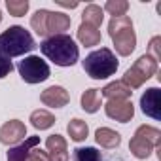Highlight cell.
Here are the masks:
<instances>
[{
    "label": "cell",
    "instance_id": "6da1fadb",
    "mask_svg": "<svg viewBox=\"0 0 161 161\" xmlns=\"http://www.w3.org/2000/svg\"><path fill=\"white\" fill-rule=\"evenodd\" d=\"M40 51L44 53V57H47L57 66H72V64H76V61L80 57V49L68 34L47 36L40 44Z\"/></svg>",
    "mask_w": 161,
    "mask_h": 161
},
{
    "label": "cell",
    "instance_id": "7a4b0ae2",
    "mask_svg": "<svg viewBox=\"0 0 161 161\" xmlns=\"http://www.w3.org/2000/svg\"><path fill=\"white\" fill-rule=\"evenodd\" d=\"M34 47H36V44H34L32 34L21 25H14L0 34V53L10 59L25 55V53L32 51Z\"/></svg>",
    "mask_w": 161,
    "mask_h": 161
},
{
    "label": "cell",
    "instance_id": "3957f363",
    "mask_svg": "<svg viewBox=\"0 0 161 161\" xmlns=\"http://www.w3.org/2000/svg\"><path fill=\"white\" fill-rule=\"evenodd\" d=\"M82 64H84L86 74L89 78H93V80H106V78L114 76L118 66H119L118 57L108 47H101L97 51H91L82 61Z\"/></svg>",
    "mask_w": 161,
    "mask_h": 161
},
{
    "label": "cell",
    "instance_id": "277c9868",
    "mask_svg": "<svg viewBox=\"0 0 161 161\" xmlns=\"http://www.w3.org/2000/svg\"><path fill=\"white\" fill-rule=\"evenodd\" d=\"M108 34L114 42V47L118 51V55L127 57L135 51L136 47V34L133 29V21L131 17L123 15V17H112L108 23Z\"/></svg>",
    "mask_w": 161,
    "mask_h": 161
},
{
    "label": "cell",
    "instance_id": "5b68a950",
    "mask_svg": "<svg viewBox=\"0 0 161 161\" xmlns=\"http://www.w3.org/2000/svg\"><path fill=\"white\" fill-rule=\"evenodd\" d=\"M159 142H161L159 129H155L152 125H140L129 142V150L136 159H146V157H150V153L155 148H159Z\"/></svg>",
    "mask_w": 161,
    "mask_h": 161
},
{
    "label": "cell",
    "instance_id": "8992f818",
    "mask_svg": "<svg viewBox=\"0 0 161 161\" xmlns=\"http://www.w3.org/2000/svg\"><path fill=\"white\" fill-rule=\"evenodd\" d=\"M153 74H157V63H155L150 55H140V57L135 61V64L125 70L121 82L133 91V89L142 87L144 82H146V80H150Z\"/></svg>",
    "mask_w": 161,
    "mask_h": 161
},
{
    "label": "cell",
    "instance_id": "52a82bcc",
    "mask_svg": "<svg viewBox=\"0 0 161 161\" xmlns=\"http://www.w3.org/2000/svg\"><path fill=\"white\" fill-rule=\"evenodd\" d=\"M17 70L23 78V82L27 84H40L49 78V64L44 59H40L38 55H31L19 61Z\"/></svg>",
    "mask_w": 161,
    "mask_h": 161
},
{
    "label": "cell",
    "instance_id": "ba28073f",
    "mask_svg": "<svg viewBox=\"0 0 161 161\" xmlns=\"http://www.w3.org/2000/svg\"><path fill=\"white\" fill-rule=\"evenodd\" d=\"M104 112L108 118H112L119 123H127L135 116V106L129 99H110L104 104Z\"/></svg>",
    "mask_w": 161,
    "mask_h": 161
},
{
    "label": "cell",
    "instance_id": "9c48e42d",
    "mask_svg": "<svg viewBox=\"0 0 161 161\" xmlns=\"http://www.w3.org/2000/svg\"><path fill=\"white\" fill-rule=\"evenodd\" d=\"M27 138V127L19 119H10L0 127V142L6 146H15Z\"/></svg>",
    "mask_w": 161,
    "mask_h": 161
},
{
    "label": "cell",
    "instance_id": "30bf717a",
    "mask_svg": "<svg viewBox=\"0 0 161 161\" xmlns=\"http://www.w3.org/2000/svg\"><path fill=\"white\" fill-rule=\"evenodd\" d=\"M142 112L152 119H161V91L157 87H150L140 97Z\"/></svg>",
    "mask_w": 161,
    "mask_h": 161
},
{
    "label": "cell",
    "instance_id": "8fae6325",
    "mask_svg": "<svg viewBox=\"0 0 161 161\" xmlns=\"http://www.w3.org/2000/svg\"><path fill=\"white\" fill-rule=\"evenodd\" d=\"M40 101H42V104H46V106L63 108V106L68 104L70 95H68V91H66L64 87H61V86H49L47 89H44V91L40 93Z\"/></svg>",
    "mask_w": 161,
    "mask_h": 161
},
{
    "label": "cell",
    "instance_id": "7c38bea8",
    "mask_svg": "<svg viewBox=\"0 0 161 161\" xmlns=\"http://www.w3.org/2000/svg\"><path fill=\"white\" fill-rule=\"evenodd\" d=\"M70 17L63 12H47L46 17V34L55 36V34H64V31L70 29Z\"/></svg>",
    "mask_w": 161,
    "mask_h": 161
},
{
    "label": "cell",
    "instance_id": "4fadbf2b",
    "mask_svg": "<svg viewBox=\"0 0 161 161\" xmlns=\"http://www.w3.org/2000/svg\"><path fill=\"white\" fill-rule=\"evenodd\" d=\"M46 148H47V161H68L66 140L61 135H49L46 140Z\"/></svg>",
    "mask_w": 161,
    "mask_h": 161
},
{
    "label": "cell",
    "instance_id": "5bb4252c",
    "mask_svg": "<svg viewBox=\"0 0 161 161\" xmlns=\"http://www.w3.org/2000/svg\"><path fill=\"white\" fill-rule=\"evenodd\" d=\"M38 144H40V136H27L23 142L8 150V161H29V153Z\"/></svg>",
    "mask_w": 161,
    "mask_h": 161
},
{
    "label": "cell",
    "instance_id": "9a60e30c",
    "mask_svg": "<svg viewBox=\"0 0 161 161\" xmlns=\"http://www.w3.org/2000/svg\"><path fill=\"white\" fill-rule=\"evenodd\" d=\"M95 140L99 146H103L106 150H114L121 144V135L110 127H99L95 131Z\"/></svg>",
    "mask_w": 161,
    "mask_h": 161
},
{
    "label": "cell",
    "instance_id": "2e32d148",
    "mask_svg": "<svg viewBox=\"0 0 161 161\" xmlns=\"http://www.w3.org/2000/svg\"><path fill=\"white\" fill-rule=\"evenodd\" d=\"M78 40L82 46L86 47H93V46H99L101 44V31L91 27V25H86L82 23L78 27Z\"/></svg>",
    "mask_w": 161,
    "mask_h": 161
},
{
    "label": "cell",
    "instance_id": "e0dca14e",
    "mask_svg": "<svg viewBox=\"0 0 161 161\" xmlns=\"http://www.w3.org/2000/svg\"><path fill=\"white\" fill-rule=\"evenodd\" d=\"M101 95L106 97L108 101H110V99H129V97L133 95V91L119 80V82H112V84L104 86V87L101 89Z\"/></svg>",
    "mask_w": 161,
    "mask_h": 161
},
{
    "label": "cell",
    "instance_id": "ac0fdd59",
    "mask_svg": "<svg viewBox=\"0 0 161 161\" xmlns=\"http://www.w3.org/2000/svg\"><path fill=\"white\" fill-rule=\"evenodd\" d=\"M31 123H32L34 129H38V131H46V129L53 127V123H55V116H53L49 110H46V108H38V110H34V112L31 114Z\"/></svg>",
    "mask_w": 161,
    "mask_h": 161
},
{
    "label": "cell",
    "instance_id": "d6986e66",
    "mask_svg": "<svg viewBox=\"0 0 161 161\" xmlns=\"http://www.w3.org/2000/svg\"><path fill=\"white\" fill-rule=\"evenodd\" d=\"M80 103H82V108L87 114L99 112L101 110V89H87V91H84Z\"/></svg>",
    "mask_w": 161,
    "mask_h": 161
},
{
    "label": "cell",
    "instance_id": "ffe728a7",
    "mask_svg": "<svg viewBox=\"0 0 161 161\" xmlns=\"http://www.w3.org/2000/svg\"><path fill=\"white\" fill-rule=\"evenodd\" d=\"M66 131H68V136L74 140V142H82L87 138L89 135V127L84 119H80V118H74L68 125H66Z\"/></svg>",
    "mask_w": 161,
    "mask_h": 161
},
{
    "label": "cell",
    "instance_id": "44dd1931",
    "mask_svg": "<svg viewBox=\"0 0 161 161\" xmlns=\"http://www.w3.org/2000/svg\"><path fill=\"white\" fill-rule=\"evenodd\" d=\"M103 19H104V12H103L101 6H97V4H89V6H86V10H84V14H82V23L99 29L101 23H103Z\"/></svg>",
    "mask_w": 161,
    "mask_h": 161
},
{
    "label": "cell",
    "instance_id": "7402d4cb",
    "mask_svg": "<svg viewBox=\"0 0 161 161\" xmlns=\"http://www.w3.org/2000/svg\"><path fill=\"white\" fill-rule=\"evenodd\" d=\"M72 161H104L101 152L93 146H80L72 153Z\"/></svg>",
    "mask_w": 161,
    "mask_h": 161
},
{
    "label": "cell",
    "instance_id": "603a6c76",
    "mask_svg": "<svg viewBox=\"0 0 161 161\" xmlns=\"http://www.w3.org/2000/svg\"><path fill=\"white\" fill-rule=\"evenodd\" d=\"M127 10H129V2H125V0H108L103 12H108L112 17H123Z\"/></svg>",
    "mask_w": 161,
    "mask_h": 161
},
{
    "label": "cell",
    "instance_id": "cb8c5ba5",
    "mask_svg": "<svg viewBox=\"0 0 161 161\" xmlns=\"http://www.w3.org/2000/svg\"><path fill=\"white\" fill-rule=\"evenodd\" d=\"M49 10H38L32 17H31V27L38 36H47L46 34V17H47Z\"/></svg>",
    "mask_w": 161,
    "mask_h": 161
},
{
    "label": "cell",
    "instance_id": "d4e9b609",
    "mask_svg": "<svg viewBox=\"0 0 161 161\" xmlns=\"http://www.w3.org/2000/svg\"><path fill=\"white\" fill-rule=\"evenodd\" d=\"M29 2L27 0H8L6 2V8H8V12L14 15V17H23L27 12H29Z\"/></svg>",
    "mask_w": 161,
    "mask_h": 161
},
{
    "label": "cell",
    "instance_id": "484cf974",
    "mask_svg": "<svg viewBox=\"0 0 161 161\" xmlns=\"http://www.w3.org/2000/svg\"><path fill=\"white\" fill-rule=\"evenodd\" d=\"M146 55H150L155 63L161 61V36H153L150 40V46H148V53Z\"/></svg>",
    "mask_w": 161,
    "mask_h": 161
},
{
    "label": "cell",
    "instance_id": "4316f807",
    "mask_svg": "<svg viewBox=\"0 0 161 161\" xmlns=\"http://www.w3.org/2000/svg\"><path fill=\"white\" fill-rule=\"evenodd\" d=\"M14 70V64H12V61H10V57H6V55H2L0 53V80L2 78H6L10 72Z\"/></svg>",
    "mask_w": 161,
    "mask_h": 161
},
{
    "label": "cell",
    "instance_id": "83f0119b",
    "mask_svg": "<svg viewBox=\"0 0 161 161\" xmlns=\"http://www.w3.org/2000/svg\"><path fill=\"white\" fill-rule=\"evenodd\" d=\"M55 2L63 8H76L78 6V2H66V0H55Z\"/></svg>",
    "mask_w": 161,
    "mask_h": 161
},
{
    "label": "cell",
    "instance_id": "f1b7e54d",
    "mask_svg": "<svg viewBox=\"0 0 161 161\" xmlns=\"http://www.w3.org/2000/svg\"><path fill=\"white\" fill-rule=\"evenodd\" d=\"M0 21H2V12H0Z\"/></svg>",
    "mask_w": 161,
    "mask_h": 161
}]
</instances>
